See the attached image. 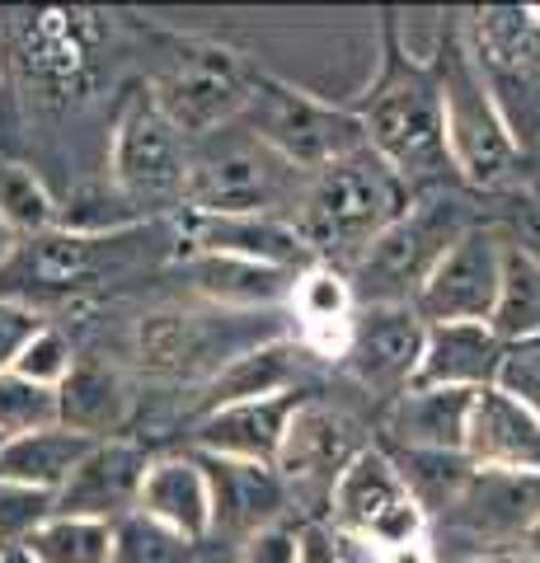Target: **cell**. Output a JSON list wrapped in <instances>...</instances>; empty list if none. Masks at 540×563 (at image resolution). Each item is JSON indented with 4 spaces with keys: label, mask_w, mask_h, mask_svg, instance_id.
<instances>
[{
    "label": "cell",
    "mask_w": 540,
    "mask_h": 563,
    "mask_svg": "<svg viewBox=\"0 0 540 563\" xmlns=\"http://www.w3.org/2000/svg\"><path fill=\"white\" fill-rule=\"evenodd\" d=\"M447 531L475 544V554L521 550L540 521V474L470 470L461 498L447 507Z\"/></svg>",
    "instance_id": "obj_14"
},
{
    "label": "cell",
    "mask_w": 540,
    "mask_h": 563,
    "mask_svg": "<svg viewBox=\"0 0 540 563\" xmlns=\"http://www.w3.org/2000/svg\"><path fill=\"white\" fill-rule=\"evenodd\" d=\"M57 428V390H43L14 372H0V432L24 437Z\"/></svg>",
    "instance_id": "obj_34"
},
{
    "label": "cell",
    "mask_w": 540,
    "mask_h": 563,
    "mask_svg": "<svg viewBox=\"0 0 540 563\" xmlns=\"http://www.w3.org/2000/svg\"><path fill=\"white\" fill-rule=\"evenodd\" d=\"M423 339H428V324L414 314V306H357L343 366L362 390L395 399L418 376Z\"/></svg>",
    "instance_id": "obj_15"
},
{
    "label": "cell",
    "mask_w": 540,
    "mask_h": 563,
    "mask_svg": "<svg viewBox=\"0 0 540 563\" xmlns=\"http://www.w3.org/2000/svg\"><path fill=\"white\" fill-rule=\"evenodd\" d=\"M0 221L14 240H38L62 225V207L29 165H0Z\"/></svg>",
    "instance_id": "obj_31"
},
{
    "label": "cell",
    "mask_w": 540,
    "mask_h": 563,
    "mask_svg": "<svg viewBox=\"0 0 540 563\" xmlns=\"http://www.w3.org/2000/svg\"><path fill=\"white\" fill-rule=\"evenodd\" d=\"M287 314L296 320V343L310 357L343 362L348 339H353V314H357V296L348 287V273L334 268V263H310L291 282Z\"/></svg>",
    "instance_id": "obj_20"
},
{
    "label": "cell",
    "mask_w": 540,
    "mask_h": 563,
    "mask_svg": "<svg viewBox=\"0 0 540 563\" xmlns=\"http://www.w3.org/2000/svg\"><path fill=\"white\" fill-rule=\"evenodd\" d=\"M348 109L362 122L367 151H376L414 192H428L442 179H456L447 155V132H442L438 80H432L428 57H414L409 43L399 38L395 14H381L376 70L367 90Z\"/></svg>",
    "instance_id": "obj_1"
},
{
    "label": "cell",
    "mask_w": 540,
    "mask_h": 563,
    "mask_svg": "<svg viewBox=\"0 0 540 563\" xmlns=\"http://www.w3.org/2000/svg\"><path fill=\"white\" fill-rule=\"evenodd\" d=\"M240 122H245L264 146L283 155L291 169H301L306 179L367 146V141H362V122L353 118L348 103L320 99V95L301 90V85L268 76V70L254 76L250 109L240 113Z\"/></svg>",
    "instance_id": "obj_8"
},
{
    "label": "cell",
    "mask_w": 540,
    "mask_h": 563,
    "mask_svg": "<svg viewBox=\"0 0 540 563\" xmlns=\"http://www.w3.org/2000/svg\"><path fill=\"white\" fill-rule=\"evenodd\" d=\"M179 244L184 254H231L283 273H306L320 263L287 217H184Z\"/></svg>",
    "instance_id": "obj_17"
},
{
    "label": "cell",
    "mask_w": 540,
    "mask_h": 563,
    "mask_svg": "<svg viewBox=\"0 0 540 563\" xmlns=\"http://www.w3.org/2000/svg\"><path fill=\"white\" fill-rule=\"evenodd\" d=\"M132 418V390L113 366L80 362L71 366V376L57 385V422L71 428L90 442H113Z\"/></svg>",
    "instance_id": "obj_27"
},
{
    "label": "cell",
    "mask_w": 540,
    "mask_h": 563,
    "mask_svg": "<svg viewBox=\"0 0 540 563\" xmlns=\"http://www.w3.org/2000/svg\"><path fill=\"white\" fill-rule=\"evenodd\" d=\"M414 202V188L381 161L376 151H353L329 169L310 174L301 207H296V231L310 244V254L334 268H353V258L367 244L405 217Z\"/></svg>",
    "instance_id": "obj_2"
},
{
    "label": "cell",
    "mask_w": 540,
    "mask_h": 563,
    "mask_svg": "<svg viewBox=\"0 0 540 563\" xmlns=\"http://www.w3.org/2000/svg\"><path fill=\"white\" fill-rule=\"evenodd\" d=\"M498 277H503V235L489 221H475L418 287L414 314L423 324H489L498 301Z\"/></svg>",
    "instance_id": "obj_13"
},
{
    "label": "cell",
    "mask_w": 540,
    "mask_h": 563,
    "mask_svg": "<svg viewBox=\"0 0 540 563\" xmlns=\"http://www.w3.org/2000/svg\"><path fill=\"white\" fill-rule=\"evenodd\" d=\"M14 250H20V240H14V231L0 221V273H5V263L14 258Z\"/></svg>",
    "instance_id": "obj_43"
},
{
    "label": "cell",
    "mask_w": 540,
    "mask_h": 563,
    "mask_svg": "<svg viewBox=\"0 0 540 563\" xmlns=\"http://www.w3.org/2000/svg\"><path fill=\"white\" fill-rule=\"evenodd\" d=\"M329 526L353 540L381 550V544H409L428 540V512L414 503V493L399 479L386 446H367L353 465L339 474L334 493H329Z\"/></svg>",
    "instance_id": "obj_10"
},
{
    "label": "cell",
    "mask_w": 540,
    "mask_h": 563,
    "mask_svg": "<svg viewBox=\"0 0 540 563\" xmlns=\"http://www.w3.org/2000/svg\"><path fill=\"white\" fill-rule=\"evenodd\" d=\"M461 563H540L536 550H503V554H470Z\"/></svg>",
    "instance_id": "obj_42"
},
{
    "label": "cell",
    "mask_w": 540,
    "mask_h": 563,
    "mask_svg": "<svg viewBox=\"0 0 540 563\" xmlns=\"http://www.w3.org/2000/svg\"><path fill=\"white\" fill-rule=\"evenodd\" d=\"M109 174L113 188L128 207L165 211L184 207V179H188V141L151 99L146 80L132 85L128 99L118 103L113 136H109Z\"/></svg>",
    "instance_id": "obj_9"
},
{
    "label": "cell",
    "mask_w": 540,
    "mask_h": 563,
    "mask_svg": "<svg viewBox=\"0 0 540 563\" xmlns=\"http://www.w3.org/2000/svg\"><path fill=\"white\" fill-rule=\"evenodd\" d=\"M390 461L405 488L414 493V503L428 512V521L447 517V507L461 498L470 470H475L465 455H442V451H390Z\"/></svg>",
    "instance_id": "obj_30"
},
{
    "label": "cell",
    "mask_w": 540,
    "mask_h": 563,
    "mask_svg": "<svg viewBox=\"0 0 540 563\" xmlns=\"http://www.w3.org/2000/svg\"><path fill=\"white\" fill-rule=\"evenodd\" d=\"M310 352L301 347L287 333V339H273V343H258L250 352H240L231 366L202 385V399H198V418L225 409V404H250V399H273V395H296V376H301V362Z\"/></svg>",
    "instance_id": "obj_26"
},
{
    "label": "cell",
    "mask_w": 540,
    "mask_h": 563,
    "mask_svg": "<svg viewBox=\"0 0 540 563\" xmlns=\"http://www.w3.org/2000/svg\"><path fill=\"white\" fill-rule=\"evenodd\" d=\"M494 385H498L503 395H513L521 409H527L540 422V343L508 347V357H503Z\"/></svg>",
    "instance_id": "obj_37"
},
{
    "label": "cell",
    "mask_w": 540,
    "mask_h": 563,
    "mask_svg": "<svg viewBox=\"0 0 540 563\" xmlns=\"http://www.w3.org/2000/svg\"><path fill=\"white\" fill-rule=\"evenodd\" d=\"M296 563H348V544L329 521H301V559Z\"/></svg>",
    "instance_id": "obj_40"
},
{
    "label": "cell",
    "mask_w": 540,
    "mask_h": 563,
    "mask_svg": "<svg viewBox=\"0 0 540 563\" xmlns=\"http://www.w3.org/2000/svg\"><path fill=\"white\" fill-rule=\"evenodd\" d=\"M489 329L503 347L540 343V258L503 244V277Z\"/></svg>",
    "instance_id": "obj_29"
},
{
    "label": "cell",
    "mask_w": 540,
    "mask_h": 563,
    "mask_svg": "<svg viewBox=\"0 0 540 563\" xmlns=\"http://www.w3.org/2000/svg\"><path fill=\"white\" fill-rule=\"evenodd\" d=\"M508 347L489 324H428L423 357H418V390H489ZM409 385V390H414Z\"/></svg>",
    "instance_id": "obj_22"
},
{
    "label": "cell",
    "mask_w": 540,
    "mask_h": 563,
    "mask_svg": "<svg viewBox=\"0 0 540 563\" xmlns=\"http://www.w3.org/2000/svg\"><path fill=\"white\" fill-rule=\"evenodd\" d=\"M136 512L161 521L165 531L202 544L212 536V488L194 455H161L151 461L142 493H136Z\"/></svg>",
    "instance_id": "obj_25"
},
{
    "label": "cell",
    "mask_w": 540,
    "mask_h": 563,
    "mask_svg": "<svg viewBox=\"0 0 540 563\" xmlns=\"http://www.w3.org/2000/svg\"><path fill=\"white\" fill-rule=\"evenodd\" d=\"M287 310L273 314H231V310H151L136 324V362L161 380H212L221 366H231L240 352L258 343L287 339L277 324Z\"/></svg>",
    "instance_id": "obj_6"
},
{
    "label": "cell",
    "mask_w": 540,
    "mask_h": 563,
    "mask_svg": "<svg viewBox=\"0 0 540 563\" xmlns=\"http://www.w3.org/2000/svg\"><path fill=\"white\" fill-rule=\"evenodd\" d=\"M38 329H43L38 310L24 306V301H10V296H0V372H10L14 357H20L24 343Z\"/></svg>",
    "instance_id": "obj_39"
},
{
    "label": "cell",
    "mask_w": 540,
    "mask_h": 563,
    "mask_svg": "<svg viewBox=\"0 0 540 563\" xmlns=\"http://www.w3.org/2000/svg\"><path fill=\"white\" fill-rule=\"evenodd\" d=\"M5 442H10V437H5V432H0V451H5Z\"/></svg>",
    "instance_id": "obj_47"
},
{
    "label": "cell",
    "mask_w": 540,
    "mask_h": 563,
    "mask_svg": "<svg viewBox=\"0 0 540 563\" xmlns=\"http://www.w3.org/2000/svg\"><path fill=\"white\" fill-rule=\"evenodd\" d=\"M470 225H475V211L456 192L447 188L414 192L405 217L386 225L348 268V287H353L357 306H414L428 273L438 268L442 254Z\"/></svg>",
    "instance_id": "obj_5"
},
{
    "label": "cell",
    "mask_w": 540,
    "mask_h": 563,
    "mask_svg": "<svg viewBox=\"0 0 540 563\" xmlns=\"http://www.w3.org/2000/svg\"><path fill=\"white\" fill-rule=\"evenodd\" d=\"M258 66H250L235 47L212 38H169L165 57L146 80L161 113L184 132V141H198L217 128H231L250 109Z\"/></svg>",
    "instance_id": "obj_7"
},
{
    "label": "cell",
    "mask_w": 540,
    "mask_h": 563,
    "mask_svg": "<svg viewBox=\"0 0 540 563\" xmlns=\"http://www.w3.org/2000/svg\"><path fill=\"white\" fill-rule=\"evenodd\" d=\"M372 442L362 437V422L339 409V404L324 399H301L296 413L287 422L283 451H277V474L296 498H320L329 507V493H334L339 474L357 461Z\"/></svg>",
    "instance_id": "obj_12"
},
{
    "label": "cell",
    "mask_w": 540,
    "mask_h": 563,
    "mask_svg": "<svg viewBox=\"0 0 540 563\" xmlns=\"http://www.w3.org/2000/svg\"><path fill=\"white\" fill-rule=\"evenodd\" d=\"M184 273L207 306L231 310V314L287 310V296L296 282V273L268 268V263H250V258H231V254H184Z\"/></svg>",
    "instance_id": "obj_23"
},
{
    "label": "cell",
    "mask_w": 540,
    "mask_h": 563,
    "mask_svg": "<svg viewBox=\"0 0 540 563\" xmlns=\"http://www.w3.org/2000/svg\"><path fill=\"white\" fill-rule=\"evenodd\" d=\"M428 66H432V80H438V99H442V132H447L451 174L484 192L503 188L517 169L521 141H517L513 118L503 113L494 85L484 80L475 47H470L461 24H451L442 33V43L428 57Z\"/></svg>",
    "instance_id": "obj_3"
},
{
    "label": "cell",
    "mask_w": 540,
    "mask_h": 563,
    "mask_svg": "<svg viewBox=\"0 0 540 563\" xmlns=\"http://www.w3.org/2000/svg\"><path fill=\"white\" fill-rule=\"evenodd\" d=\"M480 395V390H475ZM470 390H405L390 399L386 418V451H442L465 455V428H470Z\"/></svg>",
    "instance_id": "obj_24"
},
{
    "label": "cell",
    "mask_w": 540,
    "mask_h": 563,
    "mask_svg": "<svg viewBox=\"0 0 540 563\" xmlns=\"http://www.w3.org/2000/svg\"><path fill=\"white\" fill-rule=\"evenodd\" d=\"M367 563H438V550H432V540H409V544H381V550H367V544H357Z\"/></svg>",
    "instance_id": "obj_41"
},
{
    "label": "cell",
    "mask_w": 540,
    "mask_h": 563,
    "mask_svg": "<svg viewBox=\"0 0 540 563\" xmlns=\"http://www.w3.org/2000/svg\"><path fill=\"white\" fill-rule=\"evenodd\" d=\"M57 517V498L0 479V550H20L43 521Z\"/></svg>",
    "instance_id": "obj_35"
},
{
    "label": "cell",
    "mask_w": 540,
    "mask_h": 563,
    "mask_svg": "<svg viewBox=\"0 0 540 563\" xmlns=\"http://www.w3.org/2000/svg\"><path fill=\"white\" fill-rule=\"evenodd\" d=\"M212 488V536L231 531L240 540H250L264 526L287 521L291 493L283 484V474L273 465H245V461H221V455H194Z\"/></svg>",
    "instance_id": "obj_18"
},
{
    "label": "cell",
    "mask_w": 540,
    "mask_h": 563,
    "mask_svg": "<svg viewBox=\"0 0 540 563\" xmlns=\"http://www.w3.org/2000/svg\"><path fill=\"white\" fill-rule=\"evenodd\" d=\"M71 366H76V347H71V339H66L62 329L43 324V329L24 343V352L14 357L10 372H14V376H24V380H33V385H43V390H57V385L71 376Z\"/></svg>",
    "instance_id": "obj_36"
},
{
    "label": "cell",
    "mask_w": 540,
    "mask_h": 563,
    "mask_svg": "<svg viewBox=\"0 0 540 563\" xmlns=\"http://www.w3.org/2000/svg\"><path fill=\"white\" fill-rule=\"evenodd\" d=\"M306 395H273V399H250V404H225L198 418L194 442L202 455H221V461H245V465H273L283 451L287 422L296 404Z\"/></svg>",
    "instance_id": "obj_19"
},
{
    "label": "cell",
    "mask_w": 540,
    "mask_h": 563,
    "mask_svg": "<svg viewBox=\"0 0 540 563\" xmlns=\"http://www.w3.org/2000/svg\"><path fill=\"white\" fill-rule=\"evenodd\" d=\"M306 174L264 146L245 122L188 141L184 217H296Z\"/></svg>",
    "instance_id": "obj_4"
},
{
    "label": "cell",
    "mask_w": 540,
    "mask_h": 563,
    "mask_svg": "<svg viewBox=\"0 0 540 563\" xmlns=\"http://www.w3.org/2000/svg\"><path fill=\"white\" fill-rule=\"evenodd\" d=\"M136 225L123 231H71L57 225L38 240H20V250L0 273V296H20V287L43 291V296H71L80 287H95L118 263H128V250Z\"/></svg>",
    "instance_id": "obj_11"
},
{
    "label": "cell",
    "mask_w": 540,
    "mask_h": 563,
    "mask_svg": "<svg viewBox=\"0 0 540 563\" xmlns=\"http://www.w3.org/2000/svg\"><path fill=\"white\" fill-rule=\"evenodd\" d=\"M0 563H33L24 550H0Z\"/></svg>",
    "instance_id": "obj_44"
},
{
    "label": "cell",
    "mask_w": 540,
    "mask_h": 563,
    "mask_svg": "<svg viewBox=\"0 0 540 563\" xmlns=\"http://www.w3.org/2000/svg\"><path fill=\"white\" fill-rule=\"evenodd\" d=\"M521 550H536V554H540V521H536V531L527 536V544H521Z\"/></svg>",
    "instance_id": "obj_45"
},
{
    "label": "cell",
    "mask_w": 540,
    "mask_h": 563,
    "mask_svg": "<svg viewBox=\"0 0 540 563\" xmlns=\"http://www.w3.org/2000/svg\"><path fill=\"white\" fill-rule=\"evenodd\" d=\"M95 451L90 437H80L71 428H43V432H24V437H10L5 451H0V479L10 484H24V488H38L52 493L71 479V470Z\"/></svg>",
    "instance_id": "obj_28"
},
{
    "label": "cell",
    "mask_w": 540,
    "mask_h": 563,
    "mask_svg": "<svg viewBox=\"0 0 540 563\" xmlns=\"http://www.w3.org/2000/svg\"><path fill=\"white\" fill-rule=\"evenodd\" d=\"M465 461L475 470L540 474V422L513 395L489 385V390H480L475 404H470Z\"/></svg>",
    "instance_id": "obj_21"
},
{
    "label": "cell",
    "mask_w": 540,
    "mask_h": 563,
    "mask_svg": "<svg viewBox=\"0 0 540 563\" xmlns=\"http://www.w3.org/2000/svg\"><path fill=\"white\" fill-rule=\"evenodd\" d=\"M194 540L165 531L142 512H128L109 526V563H194Z\"/></svg>",
    "instance_id": "obj_33"
},
{
    "label": "cell",
    "mask_w": 540,
    "mask_h": 563,
    "mask_svg": "<svg viewBox=\"0 0 540 563\" xmlns=\"http://www.w3.org/2000/svg\"><path fill=\"white\" fill-rule=\"evenodd\" d=\"M20 550L33 563H109V526L85 517H52Z\"/></svg>",
    "instance_id": "obj_32"
},
{
    "label": "cell",
    "mask_w": 540,
    "mask_h": 563,
    "mask_svg": "<svg viewBox=\"0 0 540 563\" xmlns=\"http://www.w3.org/2000/svg\"><path fill=\"white\" fill-rule=\"evenodd\" d=\"M0 57H5V29H0Z\"/></svg>",
    "instance_id": "obj_46"
},
{
    "label": "cell",
    "mask_w": 540,
    "mask_h": 563,
    "mask_svg": "<svg viewBox=\"0 0 540 563\" xmlns=\"http://www.w3.org/2000/svg\"><path fill=\"white\" fill-rule=\"evenodd\" d=\"M151 470L146 446L113 437V442H95V451L71 470V479L57 488V517H85V521H123L136 512V493Z\"/></svg>",
    "instance_id": "obj_16"
},
{
    "label": "cell",
    "mask_w": 540,
    "mask_h": 563,
    "mask_svg": "<svg viewBox=\"0 0 540 563\" xmlns=\"http://www.w3.org/2000/svg\"><path fill=\"white\" fill-rule=\"evenodd\" d=\"M296 559H301V526L291 521L254 531L250 540H240V554H235V563H296Z\"/></svg>",
    "instance_id": "obj_38"
}]
</instances>
